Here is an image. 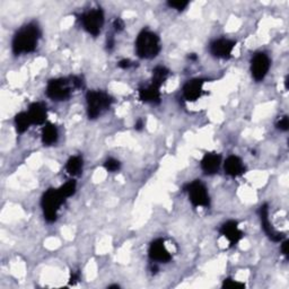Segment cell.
Segmentation results:
<instances>
[{
	"instance_id": "1",
	"label": "cell",
	"mask_w": 289,
	"mask_h": 289,
	"mask_svg": "<svg viewBox=\"0 0 289 289\" xmlns=\"http://www.w3.org/2000/svg\"><path fill=\"white\" fill-rule=\"evenodd\" d=\"M42 32L36 23H29L18 30L12 41V51L15 56L34 52Z\"/></svg>"
},
{
	"instance_id": "2",
	"label": "cell",
	"mask_w": 289,
	"mask_h": 289,
	"mask_svg": "<svg viewBox=\"0 0 289 289\" xmlns=\"http://www.w3.org/2000/svg\"><path fill=\"white\" fill-rule=\"evenodd\" d=\"M162 50L160 36L156 33L142 30L135 40V52L137 56L141 59H154L160 54Z\"/></svg>"
},
{
	"instance_id": "3",
	"label": "cell",
	"mask_w": 289,
	"mask_h": 289,
	"mask_svg": "<svg viewBox=\"0 0 289 289\" xmlns=\"http://www.w3.org/2000/svg\"><path fill=\"white\" fill-rule=\"evenodd\" d=\"M66 201V198L59 191V189H49L43 193L41 199V207L43 210L44 219L48 223H54L58 218V211Z\"/></svg>"
},
{
	"instance_id": "4",
	"label": "cell",
	"mask_w": 289,
	"mask_h": 289,
	"mask_svg": "<svg viewBox=\"0 0 289 289\" xmlns=\"http://www.w3.org/2000/svg\"><path fill=\"white\" fill-rule=\"evenodd\" d=\"M86 103H87L88 117L90 120H95L111 107L113 98L102 90H89L86 94Z\"/></svg>"
},
{
	"instance_id": "5",
	"label": "cell",
	"mask_w": 289,
	"mask_h": 289,
	"mask_svg": "<svg viewBox=\"0 0 289 289\" xmlns=\"http://www.w3.org/2000/svg\"><path fill=\"white\" fill-rule=\"evenodd\" d=\"M76 89L74 83H72V78H56L51 79L47 85V96L51 98L52 101L61 102L67 101L68 98L71 96L72 90Z\"/></svg>"
},
{
	"instance_id": "6",
	"label": "cell",
	"mask_w": 289,
	"mask_h": 289,
	"mask_svg": "<svg viewBox=\"0 0 289 289\" xmlns=\"http://www.w3.org/2000/svg\"><path fill=\"white\" fill-rule=\"evenodd\" d=\"M184 191L188 193L190 202L194 208H208L210 206V197L206 185L200 180H194L185 185Z\"/></svg>"
},
{
	"instance_id": "7",
	"label": "cell",
	"mask_w": 289,
	"mask_h": 289,
	"mask_svg": "<svg viewBox=\"0 0 289 289\" xmlns=\"http://www.w3.org/2000/svg\"><path fill=\"white\" fill-rule=\"evenodd\" d=\"M80 22L87 33L97 36L104 25V12L101 8L90 9L80 16Z\"/></svg>"
},
{
	"instance_id": "8",
	"label": "cell",
	"mask_w": 289,
	"mask_h": 289,
	"mask_svg": "<svg viewBox=\"0 0 289 289\" xmlns=\"http://www.w3.org/2000/svg\"><path fill=\"white\" fill-rule=\"evenodd\" d=\"M148 255L154 263H167L172 260V254L166 248L165 241L163 238H157L149 245Z\"/></svg>"
},
{
	"instance_id": "9",
	"label": "cell",
	"mask_w": 289,
	"mask_h": 289,
	"mask_svg": "<svg viewBox=\"0 0 289 289\" xmlns=\"http://www.w3.org/2000/svg\"><path fill=\"white\" fill-rule=\"evenodd\" d=\"M270 69V59L263 52L254 54L251 60V72L253 78L256 81H261L265 78Z\"/></svg>"
},
{
	"instance_id": "10",
	"label": "cell",
	"mask_w": 289,
	"mask_h": 289,
	"mask_svg": "<svg viewBox=\"0 0 289 289\" xmlns=\"http://www.w3.org/2000/svg\"><path fill=\"white\" fill-rule=\"evenodd\" d=\"M236 47V42L228 39H218L211 42L209 45V51L211 56L220 59H229Z\"/></svg>"
},
{
	"instance_id": "11",
	"label": "cell",
	"mask_w": 289,
	"mask_h": 289,
	"mask_svg": "<svg viewBox=\"0 0 289 289\" xmlns=\"http://www.w3.org/2000/svg\"><path fill=\"white\" fill-rule=\"evenodd\" d=\"M219 234L227 239L229 242V246L233 247L237 245L244 236V233L238 227V223L236 220H227L226 223L220 226Z\"/></svg>"
},
{
	"instance_id": "12",
	"label": "cell",
	"mask_w": 289,
	"mask_h": 289,
	"mask_svg": "<svg viewBox=\"0 0 289 289\" xmlns=\"http://www.w3.org/2000/svg\"><path fill=\"white\" fill-rule=\"evenodd\" d=\"M203 79H191L184 84L182 93L185 101L188 102H196L202 96L203 94Z\"/></svg>"
},
{
	"instance_id": "13",
	"label": "cell",
	"mask_w": 289,
	"mask_h": 289,
	"mask_svg": "<svg viewBox=\"0 0 289 289\" xmlns=\"http://www.w3.org/2000/svg\"><path fill=\"white\" fill-rule=\"evenodd\" d=\"M259 214H260L262 229L264 230L266 236H268L271 241H273V242H281L283 239V234L275 232V230L272 228V226H271V224H270L268 205H262L260 207Z\"/></svg>"
},
{
	"instance_id": "14",
	"label": "cell",
	"mask_w": 289,
	"mask_h": 289,
	"mask_svg": "<svg viewBox=\"0 0 289 289\" xmlns=\"http://www.w3.org/2000/svg\"><path fill=\"white\" fill-rule=\"evenodd\" d=\"M220 164H221V156L219 154L207 153L206 155L202 157L200 166L201 170L205 172V174L214 175L219 171Z\"/></svg>"
},
{
	"instance_id": "15",
	"label": "cell",
	"mask_w": 289,
	"mask_h": 289,
	"mask_svg": "<svg viewBox=\"0 0 289 289\" xmlns=\"http://www.w3.org/2000/svg\"><path fill=\"white\" fill-rule=\"evenodd\" d=\"M139 99L143 103H151V104H160L161 103V87L149 84L148 86L139 88L138 90Z\"/></svg>"
},
{
	"instance_id": "16",
	"label": "cell",
	"mask_w": 289,
	"mask_h": 289,
	"mask_svg": "<svg viewBox=\"0 0 289 289\" xmlns=\"http://www.w3.org/2000/svg\"><path fill=\"white\" fill-rule=\"evenodd\" d=\"M29 115L33 124H44L48 117V108L47 105L42 102L32 103L29 107Z\"/></svg>"
},
{
	"instance_id": "17",
	"label": "cell",
	"mask_w": 289,
	"mask_h": 289,
	"mask_svg": "<svg viewBox=\"0 0 289 289\" xmlns=\"http://www.w3.org/2000/svg\"><path fill=\"white\" fill-rule=\"evenodd\" d=\"M224 169L225 173L229 176H233V178L245 173V166L243 164V161L236 155H232L226 158Z\"/></svg>"
},
{
	"instance_id": "18",
	"label": "cell",
	"mask_w": 289,
	"mask_h": 289,
	"mask_svg": "<svg viewBox=\"0 0 289 289\" xmlns=\"http://www.w3.org/2000/svg\"><path fill=\"white\" fill-rule=\"evenodd\" d=\"M42 142L44 146H52V144L57 143L59 139V131L58 128L52 123L45 124L42 130Z\"/></svg>"
},
{
	"instance_id": "19",
	"label": "cell",
	"mask_w": 289,
	"mask_h": 289,
	"mask_svg": "<svg viewBox=\"0 0 289 289\" xmlns=\"http://www.w3.org/2000/svg\"><path fill=\"white\" fill-rule=\"evenodd\" d=\"M84 161L80 156H71L66 163V172L70 176H78L83 172Z\"/></svg>"
},
{
	"instance_id": "20",
	"label": "cell",
	"mask_w": 289,
	"mask_h": 289,
	"mask_svg": "<svg viewBox=\"0 0 289 289\" xmlns=\"http://www.w3.org/2000/svg\"><path fill=\"white\" fill-rule=\"evenodd\" d=\"M14 123H15V128L18 133H24L30 129L32 123V120L27 112H20L16 114L15 119H14Z\"/></svg>"
},
{
	"instance_id": "21",
	"label": "cell",
	"mask_w": 289,
	"mask_h": 289,
	"mask_svg": "<svg viewBox=\"0 0 289 289\" xmlns=\"http://www.w3.org/2000/svg\"><path fill=\"white\" fill-rule=\"evenodd\" d=\"M169 75H170V70L167 69L166 67H164V66L155 67L153 70L152 84L158 86V87H162L163 84H164L166 81Z\"/></svg>"
},
{
	"instance_id": "22",
	"label": "cell",
	"mask_w": 289,
	"mask_h": 289,
	"mask_svg": "<svg viewBox=\"0 0 289 289\" xmlns=\"http://www.w3.org/2000/svg\"><path fill=\"white\" fill-rule=\"evenodd\" d=\"M76 189H77L76 181L70 180V181H68V182H66L63 185H61V187L59 188V191H60V193L62 194V196L67 199V198H69L71 196H74L75 192H76Z\"/></svg>"
},
{
	"instance_id": "23",
	"label": "cell",
	"mask_w": 289,
	"mask_h": 289,
	"mask_svg": "<svg viewBox=\"0 0 289 289\" xmlns=\"http://www.w3.org/2000/svg\"><path fill=\"white\" fill-rule=\"evenodd\" d=\"M104 169H105L107 172H111V173H113V172H117L120 169H121V163L115 160V158H107V160L105 161V163H104Z\"/></svg>"
},
{
	"instance_id": "24",
	"label": "cell",
	"mask_w": 289,
	"mask_h": 289,
	"mask_svg": "<svg viewBox=\"0 0 289 289\" xmlns=\"http://www.w3.org/2000/svg\"><path fill=\"white\" fill-rule=\"evenodd\" d=\"M167 5H169V7L181 12L189 6V2L187 0H170V2H167Z\"/></svg>"
},
{
	"instance_id": "25",
	"label": "cell",
	"mask_w": 289,
	"mask_h": 289,
	"mask_svg": "<svg viewBox=\"0 0 289 289\" xmlns=\"http://www.w3.org/2000/svg\"><path fill=\"white\" fill-rule=\"evenodd\" d=\"M245 284L243 282H239L237 280H234L232 278H227L224 280L223 282V288H244Z\"/></svg>"
},
{
	"instance_id": "26",
	"label": "cell",
	"mask_w": 289,
	"mask_h": 289,
	"mask_svg": "<svg viewBox=\"0 0 289 289\" xmlns=\"http://www.w3.org/2000/svg\"><path fill=\"white\" fill-rule=\"evenodd\" d=\"M277 128L279 130H281V131H287L289 129V119H288V116L287 115H284L282 116L281 119H280L278 122H277Z\"/></svg>"
},
{
	"instance_id": "27",
	"label": "cell",
	"mask_w": 289,
	"mask_h": 289,
	"mask_svg": "<svg viewBox=\"0 0 289 289\" xmlns=\"http://www.w3.org/2000/svg\"><path fill=\"white\" fill-rule=\"evenodd\" d=\"M133 66H134V62L129 60V59H122V60L117 62V67L121 68V69H130V68Z\"/></svg>"
},
{
	"instance_id": "28",
	"label": "cell",
	"mask_w": 289,
	"mask_h": 289,
	"mask_svg": "<svg viewBox=\"0 0 289 289\" xmlns=\"http://www.w3.org/2000/svg\"><path fill=\"white\" fill-rule=\"evenodd\" d=\"M113 27H114L116 32H122L124 30V22L122 21L120 17H117L115 18L114 22H113Z\"/></svg>"
},
{
	"instance_id": "29",
	"label": "cell",
	"mask_w": 289,
	"mask_h": 289,
	"mask_svg": "<svg viewBox=\"0 0 289 289\" xmlns=\"http://www.w3.org/2000/svg\"><path fill=\"white\" fill-rule=\"evenodd\" d=\"M80 279V273L78 271H72L71 274H70V279H69V283L70 284H75L79 281Z\"/></svg>"
},
{
	"instance_id": "30",
	"label": "cell",
	"mask_w": 289,
	"mask_h": 289,
	"mask_svg": "<svg viewBox=\"0 0 289 289\" xmlns=\"http://www.w3.org/2000/svg\"><path fill=\"white\" fill-rule=\"evenodd\" d=\"M143 126H144V122L142 119H138L137 122H135V124H134V129L137 130V131H141L143 129Z\"/></svg>"
},
{
	"instance_id": "31",
	"label": "cell",
	"mask_w": 289,
	"mask_h": 289,
	"mask_svg": "<svg viewBox=\"0 0 289 289\" xmlns=\"http://www.w3.org/2000/svg\"><path fill=\"white\" fill-rule=\"evenodd\" d=\"M114 43H115V42H114V38H113L112 35L108 36V38H107V43H106V45H107V49L110 50V51H111V50H112L113 48H114Z\"/></svg>"
},
{
	"instance_id": "32",
	"label": "cell",
	"mask_w": 289,
	"mask_h": 289,
	"mask_svg": "<svg viewBox=\"0 0 289 289\" xmlns=\"http://www.w3.org/2000/svg\"><path fill=\"white\" fill-rule=\"evenodd\" d=\"M281 252H282V254L284 256H288V241L282 242V244H281Z\"/></svg>"
},
{
	"instance_id": "33",
	"label": "cell",
	"mask_w": 289,
	"mask_h": 289,
	"mask_svg": "<svg viewBox=\"0 0 289 289\" xmlns=\"http://www.w3.org/2000/svg\"><path fill=\"white\" fill-rule=\"evenodd\" d=\"M288 81H289V77L286 76V78H284V88L288 89Z\"/></svg>"
},
{
	"instance_id": "34",
	"label": "cell",
	"mask_w": 289,
	"mask_h": 289,
	"mask_svg": "<svg viewBox=\"0 0 289 289\" xmlns=\"http://www.w3.org/2000/svg\"><path fill=\"white\" fill-rule=\"evenodd\" d=\"M189 59H191V60H197V56L194 53H192L189 56Z\"/></svg>"
},
{
	"instance_id": "35",
	"label": "cell",
	"mask_w": 289,
	"mask_h": 289,
	"mask_svg": "<svg viewBox=\"0 0 289 289\" xmlns=\"http://www.w3.org/2000/svg\"><path fill=\"white\" fill-rule=\"evenodd\" d=\"M108 288H119V286L117 284H112V286H108Z\"/></svg>"
}]
</instances>
